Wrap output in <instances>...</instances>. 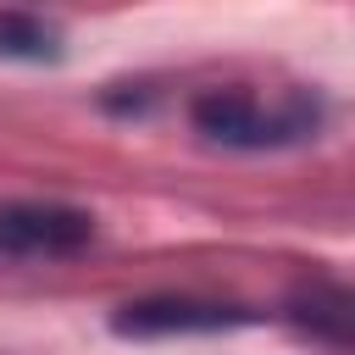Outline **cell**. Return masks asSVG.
Returning <instances> with one entry per match:
<instances>
[{
    "instance_id": "6da1fadb",
    "label": "cell",
    "mask_w": 355,
    "mask_h": 355,
    "mask_svg": "<svg viewBox=\"0 0 355 355\" xmlns=\"http://www.w3.org/2000/svg\"><path fill=\"white\" fill-rule=\"evenodd\" d=\"M322 122V105L311 94H277L261 100L250 89H205L194 100V128L233 150H283L311 139Z\"/></svg>"
},
{
    "instance_id": "7a4b0ae2",
    "label": "cell",
    "mask_w": 355,
    "mask_h": 355,
    "mask_svg": "<svg viewBox=\"0 0 355 355\" xmlns=\"http://www.w3.org/2000/svg\"><path fill=\"white\" fill-rule=\"evenodd\" d=\"M94 239V216L55 200H0V255H72Z\"/></svg>"
},
{
    "instance_id": "3957f363",
    "label": "cell",
    "mask_w": 355,
    "mask_h": 355,
    "mask_svg": "<svg viewBox=\"0 0 355 355\" xmlns=\"http://www.w3.org/2000/svg\"><path fill=\"white\" fill-rule=\"evenodd\" d=\"M255 322L239 305H216V300H133L111 316V327L122 338H166V333H222V327H244Z\"/></svg>"
},
{
    "instance_id": "277c9868",
    "label": "cell",
    "mask_w": 355,
    "mask_h": 355,
    "mask_svg": "<svg viewBox=\"0 0 355 355\" xmlns=\"http://www.w3.org/2000/svg\"><path fill=\"white\" fill-rule=\"evenodd\" d=\"M288 316L338 349H355V288L349 283H300L288 294Z\"/></svg>"
},
{
    "instance_id": "5b68a950",
    "label": "cell",
    "mask_w": 355,
    "mask_h": 355,
    "mask_svg": "<svg viewBox=\"0 0 355 355\" xmlns=\"http://www.w3.org/2000/svg\"><path fill=\"white\" fill-rule=\"evenodd\" d=\"M0 55L6 61H61V28L33 11H0Z\"/></svg>"
}]
</instances>
